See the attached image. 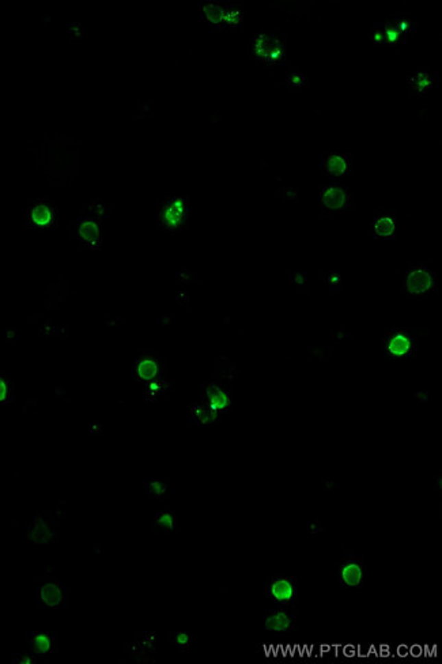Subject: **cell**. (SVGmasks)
I'll return each instance as SVG.
<instances>
[{
  "mask_svg": "<svg viewBox=\"0 0 442 664\" xmlns=\"http://www.w3.org/2000/svg\"><path fill=\"white\" fill-rule=\"evenodd\" d=\"M406 287L415 296L429 294L434 289V278L428 268L415 267L407 274Z\"/></svg>",
  "mask_w": 442,
  "mask_h": 664,
  "instance_id": "obj_10",
  "label": "cell"
},
{
  "mask_svg": "<svg viewBox=\"0 0 442 664\" xmlns=\"http://www.w3.org/2000/svg\"><path fill=\"white\" fill-rule=\"evenodd\" d=\"M335 576L343 586L358 588L365 580L363 558L359 556L347 554L335 568Z\"/></svg>",
  "mask_w": 442,
  "mask_h": 664,
  "instance_id": "obj_4",
  "label": "cell"
},
{
  "mask_svg": "<svg viewBox=\"0 0 442 664\" xmlns=\"http://www.w3.org/2000/svg\"><path fill=\"white\" fill-rule=\"evenodd\" d=\"M74 233L81 246L85 248H98L101 240V229L94 218L84 217L79 218L74 225Z\"/></svg>",
  "mask_w": 442,
  "mask_h": 664,
  "instance_id": "obj_9",
  "label": "cell"
},
{
  "mask_svg": "<svg viewBox=\"0 0 442 664\" xmlns=\"http://www.w3.org/2000/svg\"><path fill=\"white\" fill-rule=\"evenodd\" d=\"M288 276H290V281L294 283L295 287H298V289L306 287V281H308L306 274H302V272L301 274H290Z\"/></svg>",
  "mask_w": 442,
  "mask_h": 664,
  "instance_id": "obj_28",
  "label": "cell"
},
{
  "mask_svg": "<svg viewBox=\"0 0 442 664\" xmlns=\"http://www.w3.org/2000/svg\"><path fill=\"white\" fill-rule=\"evenodd\" d=\"M147 489H149V495L151 497L161 499V498L167 497L168 484H167V481H162V479H153V481L147 482Z\"/></svg>",
  "mask_w": 442,
  "mask_h": 664,
  "instance_id": "obj_25",
  "label": "cell"
},
{
  "mask_svg": "<svg viewBox=\"0 0 442 664\" xmlns=\"http://www.w3.org/2000/svg\"><path fill=\"white\" fill-rule=\"evenodd\" d=\"M265 630L272 633H287L295 628L293 606H278L265 613Z\"/></svg>",
  "mask_w": 442,
  "mask_h": 664,
  "instance_id": "obj_6",
  "label": "cell"
},
{
  "mask_svg": "<svg viewBox=\"0 0 442 664\" xmlns=\"http://www.w3.org/2000/svg\"><path fill=\"white\" fill-rule=\"evenodd\" d=\"M56 534L53 524L41 516H37L27 532V542L30 543H47L52 542Z\"/></svg>",
  "mask_w": 442,
  "mask_h": 664,
  "instance_id": "obj_15",
  "label": "cell"
},
{
  "mask_svg": "<svg viewBox=\"0 0 442 664\" xmlns=\"http://www.w3.org/2000/svg\"><path fill=\"white\" fill-rule=\"evenodd\" d=\"M27 645L30 652L38 658H45L58 651V639L49 632L29 633Z\"/></svg>",
  "mask_w": 442,
  "mask_h": 664,
  "instance_id": "obj_13",
  "label": "cell"
},
{
  "mask_svg": "<svg viewBox=\"0 0 442 664\" xmlns=\"http://www.w3.org/2000/svg\"><path fill=\"white\" fill-rule=\"evenodd\" d=\"M55 210L45 202H38L29 209V224L36 228H49L55 222Z\"/></svg>",
  "mask_w": 442,
  "mask_h": 664,
  "instance_id": "obj_16",
  "label": "cell"
},
{
  "mask_svg": "<svg viewBox=\"0 0 442 664\" xmlns=\"http://www.w3.org/2000/svg\"><path fill=\"white\" fill-rule=\"evenodd\" d=\"M327 286L330 289H336L341 285V275L339 274H330L328 278L326 279Z\"/></svg>",
  "mask_w": 442,
  "mask_h": 664,
  "instance_id": "obj_29",
  "label": "cell"
},
{
  "mask_svg": "<svg viewBox=\"0 0 442 664\" xmlns=\"http://www.w3.org/2000/svg\"><path fill=\"white\" fill-rule=\"evenodd\" d=\"M323 169L331 178H342L350 173V161L342 154H330L324 160Z\"/></svg>",
  "mask_w": 442,
  "mask_h": 664,
  "instance_id": "obj_17",
  "label": "cell"
},
{
  "mask_svg": "<svg viewBox=\"0 0 442 664\" xmlns=\"http://www.w3.org/2000/svg\"><path fill=\"white\" fill-rule=\"evenodd\" d=\"M254 55L268 66H275L286 59V47L283 38L271 33H260L254 40Z\"/></svg>",
  "mask_w": 442,
  "mask_h": 664,
  "instance_id": "obj_2",
  "label": "cell"
},
{
  "mask_svg": "<svg viewBox=\"0 0 442 664\" xmlns=\"http://www.w3.org/2000/svg\"><path fill=\"white\" fill-rule=\"evenodd\" d=\"M265 597L278 606H294L298 597L297 580L287 576L272 578L267 585Z\"/></svg>",
  "mask_w": 442,
  "mask_h": 664,
  "instance_id": "obj_3",
  "label": "cell"
},
{
  "mask_svg": "<svg viewBox=\"0 0 442 664\" xmlns=\"http://www.w3.org/2000/svg\"><path fill=\"white\" fill-rule=\"evenodd\" d=\"M156 651V635L147 633L135 643L127 645L128 655L136 662H149L154 658Z\"/></svg>",
  "mask_w": 442,
  "mask_h": 664,
  "instance_id": "obj_14",
  "label": "cell"
},
{
  "mask_svg": "<svg viewBox=\"0 0 442 664\" xmlns=\"http://www.w3.org/2000/svg\"><path fill=\"white\" fill-rule=\"evenodd\" d=\"M191 419L192 422H196V423H201V425H212V423H218L219 419H221V414H218L217 412L211 410L208 406H206L204 403H196L191 407Z\"/></svg>",
  "mask_w": 442,
  "mask_h": 664,
  "instance_id": "obj_21",
  "label": "cell"
},
{
  "mask_svg": "<svg viewBox=\"0 0 442 664\" xmlns=\"http://www.w3.org/2000/svg\"><path fill=\"white\" fill-rule=\"evenodd\" d=\"M408 86L413 94L417 95H425L429 93V90L434 86V78L432 74L426 70H419L415 71L411 78L408 80Z\"/></svg>",
  "mask_w": 442,
  "mask_h": 664,
  "instance_id": "obj_18",
  "label": "cell"
},
{
  "mask_svg": "<svg viewBox=\"0 0 442 664\" xmlns=\"http://www.w3.org/2000/svg\"><path fill=\"white\" fill-rule=\"evenodd\" d=\"M201 403L218 414H225L233 409L232 392L219 383L207 384L201 392Z\"/></svg>",
  "mask_w": 442,
  "mask_h": 664,
  "instance_id": "obj_5",
  "label": "cell"
},
{
  "mask_svg": "<svg viewBox=\"0 0 442 664\" xmlns=\"http://www.w3.org/2000/svg\"><path fill=\"white\" fill-rule=\"evenodd\" d=\"M37 662L36 661V655L32 652H27V651H23L21 654H16L12 656L11 659V663L15 664H34Z\"/></svg>",
  "mask_w": 442,
  "mask_h": 664,
  "instance_id": "obj_27",
  "label": "cell"
},
{
  "mask_svg": "<svg viewBox=\"0 0 442 664\" xmlns=\"http://www.w3.org/2000/svg\"><path fill=\"white\" fill-rule=\"evenodd\" d=\"M12 383L0 375V403H7L11 401L12 396Z\"/></svg>",
  "mask_w": 442,
  "mask_h": 664,
  "instance_id": "obj_26",
  "label": "cell"
},
{
  "mask_svg": "<svg viewBox=\"0 0 442 664\" xmlns=\"http://www.w3.org/2000/svg\"><path fill=\"white\" fill-rule=\"evenodd\" d=\"M414 353H415V340L408 332H392L385 339V354L389 358H395V359L410 358L414 355Z\"/></svg>",
  "mask_w": 442,
  "mask_h": 664,
  "instance_id": "obj_7",
  "label": "cell"
},
{
  "mask_svg": "<svg viewBox=\"0 0 442 664\" xmlns=\"http://www.w3.org/2000/svg\"><path fill=\"white\" fill-rule=\"evenodd\" d=\"M162 362L154 353H142L135 361V377L140 383H149L162 377Z\"/></svg>",
  "mask_w": 442,
  "mask_h": 664,
  "instance_id": "obj_8",
  "label": "cell"
},
{
  "mask_svg": "<svg viewBox=\"0 0 442 664\" xmlns=\"http://www.w3.org/2000/svg\"><path fill=\"white\" fill-rule=\"evenodd\" d=\"M371 230L377 239H391L396 233V221L391 215L382 214L374 220Z\"/></svg>",
  "mask_w": 442,
  "mask_h": 664,
  "instance_id": "obj_20",
  "label": "cell"
},
{
  "mask_svg": "<svg viewBox=\"0 0 442 664\" xmlns=\"http://www.w3.org/2000/svg\"><path fill=\"white\" fill-rule=\"evenodd\" d=\"M169 387H171V384L168 383V380L164 376L149 381L147 386H146V399H147V402H154L158 398H161L169 390Z\"/></svg>",
  "mask_w": 442,
  "mask_h": 664,
  "instance_id": "obj_23",
  "label": "cell"
},
{
  "mask_svg": "<svg viewBox=\"0 0 442 664\" xmlns=\"http://www.w3.org/2000/svg\"><path fill=\"white\" fill-rule=\"evenodd\" d=\"M169 641L178 648V651L181 652H186L189 651L191 648V636L186 633V632H173L171 633V637H169Z\"/></svg>",
  "mask_w": 442,
  "mask_h": 664,
  "instance_id": "obj_24",
  "label": "cell"
},
{
  "mask_svg": "<svg viewBox=\"0 0 442 664\" xmlns=\"http://www.w3.org/2000/svg\"><path fill=\"white\" fill-rule=\"evenodd\" d=\"M154 528L161 534H172L177 531V514L171 510L160 512L154 519Z\"/></svg>",
  "mask_w": 442,
  "mask_h": 664,
  "instance_id": "obj_22",
  "label": "cell"
},
{
  "mask_svg": "<svg viewBox=\"0 0 442 664\" xmlns=\"http://www.w3.org/2000/svg\"><path fill=\"white\" fill-rule=\"evenodd\" d=\"M40 603L48 608H59L67 603V593L63 585L56 580H45L38 588Z\"/></svg>",
  "mask_w": 442,
  "mask_h": 664,
  "instance_id": "obj_11",
  "label": "cell"
},
{
  "mask_svg": "<svg viewBox=\"0 0 442 664\" xmlns=\"http://www.w3.org/2000/svg\"><path fill=\"white\" fill-rule=\"evenodd\" d=\"M203 19L207 21L210 25L217 27H223V16H225V4L217 1H207L201 7Z\"/></svg>",
  "mask_w": 442,
  "mask_h": 664,
  "instance_id": "obj_19",
  "label": "cell"
},
{
  "mask_svg": "<svg viewBox=\"0 0 442 664\" xmlns=\"http://www.w3.org/2000/svg\"><path fill=\"white\" fill-rule=\"evenodd\" d=\"M188 217H189L188 203L181 198L167 199L161 204L160 213H158L161 228L169 235L181 232L188 224Z\"/></svg>",
  "mask_w": 442,
  "mask_h": 664,
  "instance_id": "obj_1",
  "label": "cell"
},
{
  "mask_svg": "<svg viewBox=\"0 0 442 664\" xmlns=\"http://www.w3.org/2000/svg\"><path fill=\"white\" fill-rule=\"evenodd\" d=\"M321 203L328 211H342L350 204V193L345 187L331 184L323 189Z\"/></svg>",
  "mask_w": 442,
  "mask_h": 664,
  "instance_id": "obj_12",
  "label": "cell"
}]
</instances>
